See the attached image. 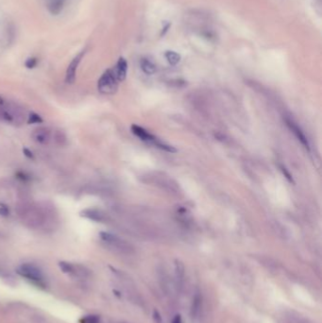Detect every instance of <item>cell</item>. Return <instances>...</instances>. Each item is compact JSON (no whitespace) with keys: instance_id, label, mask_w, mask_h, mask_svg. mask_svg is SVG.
<instances>
[{"instance_id":"obj_1","label":"cell","mask_w":322,"mask_h":323,"mask_svg":"<svg viewBox=\"0 0 322 323\" xmlns=\"http://www.w3.org/2000/svg\"><path fill=\"white\" fill-rule=\"evenodd\" d=\"M16 213L26 227L33 230H53L58 223V215L48 203L23 202L16 207Z\"/></svg>"},{"instance_id":"obj_2","label":"cell","mask_w":322,"mask_h":323,"mask_svg":"<svg viewBox=\"0 0 322 323\" xmlns=\"http://www.w3.org/2000/svg\"><path fill=\"white\" fill-rule=\"evenodd\" d=\"M16 272L21 277L25 278L27 281L38 287L45 288L47 286V279L43 270L34 264H29V263L23 264L17 268Z\"/></svg>"},{"instance_id":"obj_3","label":"cell","mask_w":322,"mask_h":323,"mask_svg":"<svg viewBox=\"0 0 322 323\" xmlns=\"http://www.w3.org/2000/svg\"><path fill=\"white\" fill-rule=\"evenodd\" d=\"M3 107V122L20 126L26 120L25 110L19 104L6 101L2 105Z\"/></svg>"},{"instance_id":"obj_4","label":"cell","mask_w":322,"mask_h":323,"mask_svg":"<svg viewBox=\"0 0 322 323\" xmlns=\"http://www.w3.org/2000/svg\"><path fill=\"white\" fill-rule=\"evenodd\" d=\"M102 242L107 246L109 249H113L119 253H130L132 251V247L128 243L123 240L119 236H115L110 233L102 232L100 234Z\"/></svg>"},{"instance_id":"obj_5","label":"cell","mask_w":322,"mask_h":323,"mask_svg":"<svg viewBox=\"0 0 322 323\" xmlns=\"http://www.w3.org/2000/svg\"><path fill=\"white\" fill-rule=\"evenodd\" d=\"M98 88L101 94H113L116 93L118 89V81L114 76L113 69H108L102 74L98 83Z\"/></svg>"},{"instance_id":"obj_6","label":"cell","mask_w":322,"mask_h":323,"mask_svg":"<svg viewBox=\"0 0 322 323\" xmlns=\"http://www.w3.org/2000/svg\"><path fill=\"white\" fill-rule=\"evenodd\" d=\"M60 269L68 274L69 276L78 279H87L90 276V270L80 264L73 263L60 262L59 263Z\"/></svg>"},{"instance_id":"obj_7","label":"cell","mask_w":322,"mask_h":323,"mask_svg":"<svg viewBox=\"0 0 322 323\" xmlns=\"http://www.w3.org/2000/svg\"><path fill=\"white\" fill-rule=\"evenodd\" d=\"M285 123H286L289 130L295 135L297 139L302 143V146L309 150L310 149V145H309L308 139H307L306 135H304V133L302 132V128L297 125V123H295L291 118H288V117L285 118Z\"/></svg>"},{"instance_id":"obj_8","label":"cell","mask_w":322,"mask_h":323,"mask_svg":"<svg viewBox=\"0 0 322 323\" xmlns=\"http://www.w3.org/2000/svg\"><path fill=\"white\" fill-rule=\"evenodd\" d=\"M84 54H85V51H81V53L78 54L72 60V61L69 63L68 70H67V74H66V81L69 84L74 83L75 81H76L77 69H78V67L81 62V59L83 58Z\"/></svg>"},{"instance_id":"obj_9","label":"cell","mask_w":322,"mask_h":323,"mask_svg":"<svg viewBox=\"0 0 322 323\" xmlns=\"http://www.w3.org/2000/svg\"><path fill=\"white\" fill-rule=\"evenodd\" d=\"M132 132H133L134 135H136L139 139H141L142 141L150 143V144H152L155 147H156V145L158 144V142L160 141L157 137H155L154 135L149 134L147 130L142 128L140 126L133 125V126H132Z\"/></svg>"},{"instance_id":"obj_10","label":"cell","mask_w":322,"mask_h":323,"mask_svg":"<svg viewBox=\"0 0 322 323\" xmlns=\"http://www.w3.org/2000/svg\"><path fill=\"white\" fill-rule=\"evenodd\" d=\"M81 216L96 222H105L107 220V215L101 209L88 208L81 213Z\"/></svg>"},{"instance_id":"obj_11","label":"cell","mask_w":322,"mask_h":323,"mask_svg":"<svg viewBox=\"0 0 322 323\" xmlns=\"http://www.w3.org/2000/svg\"><path fill=\"white\" fill-rule=\"evenodd\" d=\"M31 138L34 141L41 144V145H47L50 141L51 138V133L49 128L42 127V128L34 130V133L31 134Z\"/></svg>"},{"instance_id":"obj_12","label":"cell","mask_w":322,"mask_h":323,"mask_svg":"<svg viewBox=\"0 0 322 323\" xmlns=\"http://www.w3.org/2000/svg\"><path fill=\"white\" fill-rule=\"evenodd\" d=\"M113 71H114V76H115L117 81H124L126 79V77H127V61L124 58H120L118 61L116 62V66H115L114 69H113Z\"/></svg>"},{"instance_id":"obj_13","label":"cell","mask_w":322,"mask_h":323,"mask_svg":"<svg viewBox=\"0 0 322 323\" xmlns=\"http://www.w3.org/2000/svg\"><path fill=\"white\" fill-rule=\"evenodd\" d=\"M67 0H46L48 12L53 15H58L63 10Z\"/></svg>"},{"instance_id":"obj_14","label":"cell","mask_w":322,"mask_h":323,"mask_svg":"<svg viewBox=\"0 0 322 323\" xmlns=\"http://www.w3.org/2000/svg\"><path fill=\"white\" fill-rule=\"evenodd\" d=\"M140 66H141L142 70L144 71V73L147 75L154 74L156 72V67L152 61H149L148 59H142L140 61Z\"/></svg>"},{"instance_id":"obj_15","label":"cell","mask_w":322,"mask_h":323,"mask_svg":"<svg viewBox=\"0 0 322 323\" xmlns=\"http://www.w3.org/2000/svg\"><path fill=\"white\" fill-rule=\"evenodd\" d=\"M166 58H167V60L171 66H176L177 63H179L180 61H181L180 54H178L175 51H167L166 52Z\"/></svg>"},{"instance_id":"obj_16","label":"cell","mask_w":322,"mask_h":323,"mask_svg":"<svg viewBox=\"0 0 322 323\" xmlns=\"http://www.w3.org/2000/svg\"><path fill=\"white\" fill-rule=\"evenodd\" d=\"M176 277H177L178 284L181 286L182 282H183V278H184V268L181 262L176 263Z\"/></svg>"},{"instance_id":"obj_17","label":"cell","mask_w":322,"mask_h":323,"mask_svg":"<svg viewBox=\"0 0 322 323\" xmlns=\"http://www.w3.org/2000/svg\"><path fill=\"white\" fill-rule=\"evenodd\" d=\"M81 323H101V317L95 315H89L83 316L81 319Z\"/></svg>"},{"instance_id":"obj_18","label":"cell","mask_w":322,"mask_h":323,"mask_svg":"<svg viewBox=\"0 0 322 323\" xmlns=\"http://www.w3.org/2000/svg\"><path fill=\"white\" fill-rule=\"evenodd\" d=\"M54 139H55V142H56L58 145H60V146L65 145V144H66V142H67V137H66V135H65L63 133L60 132V131H58V132H56V133H55Z\"/></svg>"},{"instance_id":"obj_19","label":"cell","mask_w":322,"mask_h":323,"mask_svg":"<svg viewBox=\"0 0 322 323\" xmlns=\"http://www.w3.org/2000/svg\"><path fill=\"white\" fill-rule=\"evenodd\" d=\"M27 117H28L27 118L28 124H39V123L43 122V119L41 118L40 115H38L35 113H31Z\"/></svg>"},{"instance_id":"obj_20","label":"cell","mask_w":322,"mask_h":323,"mask_svg":"<svg viewBox=\"0 0 322 323\" xmlns=\"http://www.w3.org/2000/svg\"><path fill=\"white\" fill-rule=\"evenodd\" d=\"M10 215V209L6 204L0 203V215L1 216H8Z\"/></svg>"},{"instance_id":"obj_21","label":"cell","mask_w":322,"mask_h":323,"mask_svg":"<svg viewBox=\"0 0 322 323\" xmlns=\"http://www.w3.org/2000/svg\"><path fill=\"white\" fill-rule=\"evenodd\" d=\"M37 59L36 58H29V59H27V61H26V67L27 68H34L37 66Z\"/></svg>"},{"instance_id":"obj_22","label":"cell","mask_w":322,"mask_h":323,"mask_svg":"<svg viewBox=\"0 0 322 323\" xmlns=\"http://www.w3.org/2000/svg\"><path fill=\"white\" fill-rule=\"evenodd\" d=\"M282 172H283V174L286 176V178L288 179L289 182H293V180H292V178H291V175H290L288 172H287V170H286V169H285V168H283V167H282Z\"/></svg>"},{"instance_id":"obj_23","label":"cell","mask_w":322,"mask_h":323,"mask_svg":"<svg viewBox=\"0 0 322 323\" xmlns=\"http://www.w3.org/2000/svg\"><path fill=\"white\" fill-rule=\"evenodd\" d=\"M172 323H182V321H181V316H180V315H177V316H175Z\"/></svg>"},{"instance_id":"obj_24","label":"cell","mask_w":322,"mask_h":323,"mask_svg":"<svg viewBox=\"0 0 322 323\" xmlns=\"http://www.w3.org/2000/svg\"><path fill=\"white\" fill-rule=\"evenodd\" d=\"M24 152L26 153V155H27V157H29V158H34L33 152H30V151H29L28 149H27V148H25V149H24Z\"/></svg>"}]
</instances>
